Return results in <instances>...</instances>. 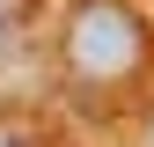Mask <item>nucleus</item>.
Segmentation results:
<instances>
[{"instance_id": "f03ea898", "label": "nucleus", "mask_w": 154, "mask_h": 147, "mask_svg": "<svg viewBox=\"0 0 154 147\" xmlns=\"http://www.w3.org/2000/svg\"><path fill=\"white\" fill-rule=\"evenodd\" d=\"M29 15H37V0H0V59H8L15 44H22V30H29Z\"/></svg>"}, {"instance_id": "20e7f679", "label": "nucleus", "mask_w": 154, "mask_h": 147, "mask_svg": "<svg viewBox=\"0 0 154 147\" xmlns=\"http://www.w3.org/2000/svg\"><path fill=\"white\" fill-rule=\"evenodd\" d=\"M147 147H154V110H147Z\"/></svg>"}, {"instance_id": "7ed1b4c3", "label": "nucleus", "mask_w": 154, "mask_h": 147, "mask_svg": "<svg viewBox=\"0 0 154 147\" xmlns=\"http://www.w3.org/2000/svg\"><path fill=\"white\" fill-rule=\"evenodd\" d=\"M0 147H37V125H22V118H0Z\"/></svg>"}, {"instance_id": "f257e3e1", "label": "nucleus", "mask_w": 154, "mask_h": 147, "mask_svg": "<svg viewBox=\"0 0 154 147\" xmlns=\"http://www.w3.org/2000/svg\"><path fill=\"white\" fill-rule=\"evenodd\" d=\"M154 66V30L132 0H73L59 22V74L73 96H118Z\"/></svg>"}]
</instances>
